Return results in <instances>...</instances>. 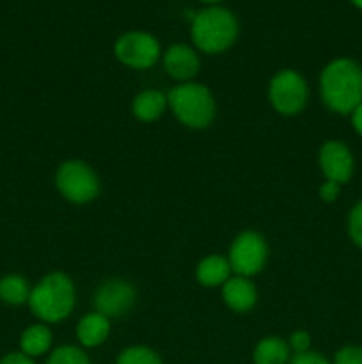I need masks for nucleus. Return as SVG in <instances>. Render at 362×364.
Segmentation results:
<instances>
[{"instance_id": "29", "label": "nucleus", "mask_w": 362, "mask_h": 364, "mask_svg": "<svg viewBox=\"0 0 362 364\" xmlns=\"http://www.w3.org/2000/svg\"><path fill=\"white\" fill-rule=\"evenodd\" d=\"M201 2H204V4H219V2H222V0H201Z\"/></svg>"}, {"instance_id": "9", "label": "nucleus", "mask_w": 362, "mask_h": 364, "mask_svg": "<svg viewBox=\"0 0 362 364\" xmlns=\"http://www.w3.org/2000/svg\"><path fill=\"white\" fill-rule=\"evenodd\" d=\"M135 302H137V291L133 284L117 277L103 281L92 297L94 311L102 313L106 318H119L126 315L131 311Z\"/></svg>"}, {"instance_id": "5", "label": "nucleus", "mask_w": 362, "mask_h": 364, "mask_svg": "<svg viewBox=\"0 0 362 364\" xmlns=\"http://www.w3.org/2000/svg\"><path fill=\"white\" fill-rule=\"evenodd\" d=\"M57 191L66 201L85 205L98 198L99 178L89 164L82 160H66L55 173Z\"/></svg>"}, {"instance_id": "1", "label": "nucleus", "mask_w": 362, "mask_h": 364, "mask_svg": "<svg viewBox=\"0 0 362 364\" xmlns=\"http://www.w3.org/2000/svg\"><path fill=\"white\" fill-rule=\"evenodd\" d=\"M319 96L327 109L336 114H351L362 103V68L348 57L334 59L319 75Z\"/></svg>"}, {"instance_id": "27", "label": "nucleus", "mask_w": 362, "mask_h": 364, "mask_svg": "<svg viewBox=\"0 0 362 364\" xmlns=\"http://www.w3.org/2000/svg\"><path fill=\"white\" fill-rule=\"evenodd\" d=\"M350 116H351V127H353V130L357 132L358 135H362V103L355 107V110L350 114Z\"/></svg>"}, {"instance_id": "22", "label": "nucleus", "mask_w": 362, "mask_h": 364, "mask_svg": "<svg viewBox=\"0 0 362 364\" xmlns=\"http://www.w3.org/2000/svg\"><path fill=\"white\" fill-rule=\"evenodd\" d=\"M332 364H362V347L346 345V347L339 348L334 355Z\"/></svg>"}, {"instance_id": "19", "label": "nucleus", "mask_w": 362, "mask_h": 364, "mask_svg": "<svg viewBox=\"0 0 362 364\" xmlns=\"http://www.w3.org/2000/svg\"><path fill=\"white\" fill-rule=\"evenodd\" d=\"M116 364H163L158 352L146 345H133L119 352Z\"/></svg>"}, {"instance_id": "20", "label": "nucleus", "mask_w": 362, "mask_h": 364, "mask_svg": "<svg viewBox=\"0 0 362 364\" xmlns=\"http://www.w3.org/2000/svg\"><path fill=\"white\" fill-rule=\"evenodd\" d=\"M46 364H92L85 350L77 345H60L50 352Z\"/></svg>"}, {"instance_id": "13", "label": "nucleus", "mask_w": 362, "mask_h": 364, "mask_svg": "<svg viewBox=\"0 0 362 364\" xmlns=\"http://www.w3.org/2000/svg\"><path fill=\"white\" fill-rule=\"evenodd\" d=\"M78 343L84 348H96L105 343L110 336V318L98 311H91L82 316L77 323Z\"/></svg>"}, {"instance_id": "2", "label": "nucleus", "mask_w": 362, "mask_h": 364, "mask_svg": "<svg viewBox=\"0 0 362 364\" xmlns=\"http://www.w3.org/2000/svg\"><path fill=\"white\" fill-rule=\"evenodd\" d=\"M77 288L64 272H50L31 290L28 308L43 323H59L75 309Z\"/></svg>"}, {"instance_id": "15", "label": "nucleus", "mask_w": 362, "mask_h": 364, "mask_svg": "<svg viewBox=\"0 0 362 364\" xmlns=\"http://www.w3.org/2000/svg\"><path fill=\"white\" fill-rule=\"evenodd\" d=\"M53 333L46 323H32L21 333L20 336V352L28 358H41L52 350Z\"/></svg>"}, {"instance_id": "3", "label": "nucleus", "mask_w": 362, "mask_h": 364, "mask_svg": "<svg viewBox=\"0 0 362 364\" xmlns=\"http://www.w3.org/2000/svg\"><path fill=\"white\" fill-rule=\"evenodd\" d=\"M238 20L229 9L209 6L192 18V41L201 52L215 55L226 52L238 39Z\"/></svg>"}, {"instance_id": "21", "label": "nucleus", "mask_w": 362, "mask_h": 364, "mask_svg": "<svg viewBox=\"0 0 362 364\" xmlns=\"http://www.w3.org/2000/svg\"><path fill=\"white\" fill-rule=\"evenodd\" d=\"M348 235L357 247L362 249V201H358L348 215Z\"/></svg>"}, {"instance_id": "11", "label": "nucleus", "mask_w": 362, "mask_h": 364, "mask_svg": "<svg viewBox=\"0 0 362 364\" xmlns=\"http://www.w3.org/2000/svg\"><path fill=\"white\" fill-rule=\"evenodd\" d=\"M162 59L165 73L180 84L192 82V78L199 73V68H201V60H199L195 50L188 45H183V43L170 45Z\"/></svg>"}, {"instance_id": "25", "label": "nucleus", "mask_w": 362, "mask_h": 364, "mask_svg": "<svg viewBox=\"0 0 362 364\" xmlns=\"http://www.w3.org/2000/svg\"><path fill=\"white\" fill-rule=\"evenodd\" d=\"M339 192H341L339 183H334V181L325 180V183L319 187V198H322V201L325 203H334L337 199V196H339Z\"/></svg>"}, {"instance_id": "26", "label": "nucleus", "mask_w": 362, "mask_h": 364, "mask_svg": "<svg viewBox=\"0 0 362 364\" xmlns=\"http://www.w3.org/2000/svg\"><path fill=\"white\" fill-rule=\"evenodd\" d=\"M0 364H35L34 359L25 355L23 352H9L0 359Z\"/></svg>"}, {"instance_id": "24", "label": "nucleus", "mask_w": 362, "mask_h": 364, "mask_svg": "<svg viewBox=\"0 0 362 364\" xmlns=\"http://www.w3.org/2000/svg\"><path fill=\"white\" fill-rule=\"evenodd\" d=\"M287 364H332L323 354L314 350H307L304 354H293Z\"/></svg>"}, {"instance_id": "4", "label": "nucleus", "mask_w": 362, "mask_h": 364, "mask_svg": "<svg viewBox=\"0 0 362 364\" xmlns=\"http://www.w3.org/2000/svg\"><path fill=\"white\" fill-rule=\"evenodd\" d=\"M167 103L174 117L192 130H204L213 123L216 103L213 92L197 82H183L167 92Z\"/></svg>"}, {"instance_id": "10", "label": "nucleus", "mask_w": 362, "mask_h": 364, "mask_svg": "<svg viewBox=\"0 0 362 364\" xmlns=\"http://www.w3.org/2000/svg\"><path fill=\"white\" fill-rule=\"evenodd\" d=\"M318 164L327 181L344 185L353 176V155L341 141L323 142L318 151Z\"/></svg>"}, {"instance_id": "12", "label": "nucleus", "mask_w": 362, "mask_h": 364, "mask_svg": "<svg viewBox=\"0 0 362 364\" xmlns=\"http://www.w3.org/2000/svg\"><path fill=\"white\" fill-rule=\"evenodd\" d=\"M222 299L231 311L247 313L258 302V290L251 277L231 276L222 284Z\"/></svg>"}, {"instance_id": "17", "label": "nucleus", "mask_w": 362, "mask_h": 364, "mask_svg": "<svg viewBox=\"0 0 362 364\" xmlns=\"http://www.w3.org/2000/svg\"><path fill=\"white\" fill-rule=\"evenodd\" d=\"M291 348L286 340L279 336H266L258 341L252 352L254 364H287L291 359Z\"/></svg>"}, {"instance_id": "14", "label": "nucleus", "mask_w": 362, "mask_h": 364, "mask_svg": "<svg viewBox=\"0 0 362 364\" xmlns=\"http://www.w3.org/2000/svg\"><path fill=\"white\" fill-rule=\"evenodd\" d=\"M167 107H169V103H167L165 92L158 91V89H146L133 98L131 112H133L135 119L151 123V121H156L163 116Z\"/></svg>"}, {"instance_id": "16", "label": "nucleus", "mask_w": 362, "mask_h": 364, "mask_svg": "<svg viewBox=\"0 0 362 364\" xmlns=\"http://www.w3.org/2000/svg\"><path fill=\"white\" fill-rule=\"evenodd\" d=\"M231 272L233 270H231L227 258L220 255H209L199 262L197 269H195V277H197L201 287L216 288L222 287L229 279Z\"/></svg>"}, {"instance_id": "23", "label": "nucleus", "mask_w": 362, "mask_h": 364, "mask_svg": "<svg viewBox=\"0 0 362 364\" xmlns=\"http://www.w3.org/2000/svg\"><path fill=\"white\" fill-rule=\"evenodd\" d=\"M287 345H290L293 354H304V352L311 350V334L302 329L295 331V333H291Z\"/></svg>"}, {"instance_id": "8", "label": "nucleus", "mask_w": 362, "mask_h": 364, "mask_svg": "<svg viewBox=\"0 0 362 364\" xmlns=\"http://www.w3.org/2000/svg\"><path fill=\"white\" fill-rule=\"evenodd\" d=\"M117 60L131 70H148L160 59V43L149 32L130 31L117 38L114 45Z\"/></svg>"}, {"instance_id": "28", "label": "nucleus", "mask_w": 362, "mask_h": 364, "mask_svg": "<svg viewBox=\"0 0 362 364\" xmlns=\"http://www.w3.org/2000/svg\"><path fill=\"white\" fill-rule=\"evenodd\" d=\"M351 4H353L355 7H357V9H361L362 11V0H350Z\"/></svg>"}, {"instance_id": "18", "label": "nucleus", "mask_w": 362, "mask_h": 364, "mask_svg": "<svg viewBox=\"0 0 362 364\" xmlns=\"http://www.w3.org/2000/svg\"><path fill=\"white\" fill-rule=\"evenodd\" d=\"M31 287L27 279L18 274H9L0 279V301L9 306H21L28 302Z\"/></svg>"}, {"instance_id": "6", "label": "nucleus", "mask_w": 362, "mask_h": 364, "mask_svg": "<svg viewBox=\"0 0 362 364\" xmlns=\"http://www.w3.org/2000/svg\"><path fill=\"white\" fill-rule=\"evenodd\" d=\"M268 100L280 116H297L307 105V82L298 71L290 68L277 71L270 80Z\"/></svg>"}, {"instance_id": "7", "label": "nucleus", "mask_w": 362, "mask_h": 364, "mask_svg": "<svg viewBox=\"0 0 362 364\" xmlns=\"http://www.w3.org/2000/svg\"><path fill=\"white\" fill-rule=\"evenodd\" d=\"M268 259V244L258 231L247 230L238 235L229 247L231 270L234 276L252 277L261 272Z\"/></svg>"}]
</instances>
